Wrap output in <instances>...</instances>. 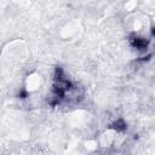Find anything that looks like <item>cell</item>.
I'll use <instances>...</instances> for the list:
<instances>
[{"label":"cell","instance_id":"1","mask_svg":"<svg viewBox=\"0 0 155 155\" xmlns=\"http://www.w3.org/2000/svg\"><path fill=\"white\" fill-rule=\"evenodd\" d=\"M84 91L79 87L78 84L70 81L61 68L56 69V75L53 79V87H52V105H73L79 103L82 98Z\"/></svg>","mask_w":155,"mask_h":155}]
</instances>
